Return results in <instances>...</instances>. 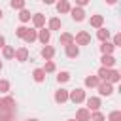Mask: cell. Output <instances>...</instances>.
Wrapping results in <instances>:
<instances>
[{
    "mask_svg": "<svg viewBox=\"0 0 121 121\" xmlns=\"http://www.w3.org/2000/svg\"><path fill=\"white\" fill-rule=\"evenodd\" d=\"M91 42V36H89V32H85V30H81V32H78L76 36H74V43L76 45H87Z\"/></svg>",
    "mask_w": 121,
    "mask_h": 121,
    "instance_id": "6da1fadb",
    "label": "cell"
},
{
    "mask_svg": "<svg viewBox=\"0 0 121 121\" xmlns=\"http://www.w3.org/2000/svg\"><path fill=\"white\" fill-rule=\"evenodd\" d=\"M68 98H70L72 102L79 104V102H83V100H85V91H83V89H74L72 93H68Z\"/></svg>",
    "mask_w": 121,
    "mask_h": 121,
    "instance_id": "7a4b0ae2",
    "label": "cell"
},
{
    "mask_svg": "<svg viewBox=\"0 0 121 121\" xmlns=\"http://www.w3.org/2000/svg\"><path fill=\"white\" fill-rule=\"evenodd\" d=\"M98 93H100L102 96H110V95L113 93V87H112V83H108V81H102V83H98Z\"/></svg>",
    "mask_w": 121,
    "mask_h": 121,
    "instance_id": "3957f363",
    "label": "cell"
},
{
    "mask_svg": "<svg viewBox=\"0 0 121 121\" xmlns=\"http://www.w3.org/2000/svg\"><path fill=\"white\" fill-rule=\"evenodd\" d=\"M98 108H100V98H96V96H91V98H87V112H98Z\"/></svg>",
    "mask_w": 121,
    "mask_h": 121,
    "instance_id": "277c9868",
    "label": "cell"
},
{
    "mask_svg": "<svg viewBox=\"0 0 121 121\" xmlns=\"http://www.w3.org/2000/svg\"><path fill=\"white\" fill-rule=\"evenodd\" d=\"M91 119V112H87L85 108H79L76 112V121H89Z\"/></svg>",
    "mask_w": 121,
    "mask_h": 121,
    "instance_id": "5b68a950",
    "label": "cell"
},
{
    "mask_svg": "<svg viewBox=\"0 0 121 121\" xmlns=\"http://www.w3.org/2000/svg\"><path fill=\"white\" fill-rule=\"evenodd\" d=\"M66 100H68V91H66V89H59V91L55 93V102L62 104V102H66Z\"/></svg>",
    "mask_w": 121,
    "mask_h": 121,
    "instance_id": "8992f818",
    "label": "cell"
},
{
    "mask_svg": "<svg viewBox=\"0 0 121 121\" xmlns=\"http://www.w3.org/2000/svg\"><path fill=\"white\" fill-rule=\"evenodd\" d=\"M70 13H72V19L74 21H83L85 19V11L81 8H74V9H70Z\"/></svg>",
    "mask_w": 121,
    "mask_h": 121,
    "instance_id": "52a82bcc",
    "label": "cell"
},
{
    "mask_svg": "<svg viewBox=\"0 0 121 121\" xmlns=\"http://www.w3.org/2000/svg\"><path fill=\"white\" fill-rule=\"evenodd\" d=\"M32 23H34L36 28H42V26L45 25V17H43L42 13H36V15H32Z\"/></svg>",
    "mask_w": 121,
    "mask_h": 121,
    "instance_id": "ba28073f",
    "label": "cell"
},
{
    "mask_svg": "<svg viewBox=\"0 0 121 121\" xmlns=\"http://www.w3.org/2000/svg\"><path fill=\"white\" fill-rule=\"evenodd\" d=\"M66 55H68L70 59L78 57V55H79V49H78V45H76V43H70V45H66Z\"/></svg>",
    "mask_w": 121,
    "mask_h": 121,
    "instance_id": "9c48e42d",
    "label": "cell"
},
{
    "mask_svg": "<svg viewBox=\"0 0 121 121\" xmlns=\"http://www.w3.org/2000/svg\"><path fill=\"white\" fill-rule=\"evenodd\" d=\"M53 55H55V49H53L51 45H45V47L42 49V57H43L45 60H51V59H53Z\"/></svg>",
    "mask_w": 121,
    "mask_h": 121,
    "instance_id": "30bf717a",
    "label": "cell"
},
{
    "mask_svg": "<svg viewBox=\"0 0 121 121\" xmlns=\"http://www.w3.org/2000/svg\"><path fill=\"white\" fill-rule=\"evenodd\" d=\"M15 59H17V60H21V62H23V60H26V59H28V49H26V47L17 49V51H15Z\"/></svg>",
    "mask_w": 121,
    "mask_h": 121,
    "instance_id": "8fae6325",
    "label": "cell"
},
{
    "mask_svg": "<svg viewBox=\"0 0 121 121\" xmlns=\"http://www.w3.org/2000/svg\"><path fill=\"white\" fill-rule=\"evenodd\" d=\"M113 64H115V59H113L112 55H104V57H102V68H108V70H110Z\"/></svg>",
    "mask_w": 121,
    "mask_h": 121,
    "instance_id": "7c38bea8",
    "label": "cell"
},
{
    "mask_svg": "<svg viewBox=\"0 0 121 121\" xmlns=\"http://www.w3.org/2000/svg\"><path fill=\"white\" fill-rule=\"evenodd\" d=\"M2 106H4V110H13V112H15V100H13L11 96L2 98Z\"/></svg>",
    "mask_w": 121,
    "mask_h": 121,
    "instance_id": "4fadbf2b",
    "label": "cell"
},
{
    "mask_svg": "<svg viewBox=\"0 0 121 121\" xmlns=\"http://www.w3.org/2000/svg\"><path fill=\"white\" fill-rule=\"evenodd\" d=\"M15 115L13 110H0V121H11Z\"/></svg>",
    "mask_w": 121,
    "mask_h": 121,
    "instance_id": "5bb4252c",
    "label": "cell"
},
{
    "mask_svg": "<svg viewBox=\"0 0 121 121\" xmlns=\"http://www.w3.org/2000/svg\"><path fill=\"white\" fill-rule=\"evenodd\" d=\"M70 9H72V8H70V4H68L66 0H60V2L57 4V11H59V13H68Z\"/></svg>",
    "mask_w": 121,
    "mask_h": 121,
    "instance_id": "9a60e30c",
    "label": "cell"
},
{
    "mask_svg": "<svg viewBox=\"0 0 121 121\" xmlns=\"http://www.w3.org/2000/svg\"><path fill=\"white\" fill-rule=\"evenodd\" d=\"M102 23H104V17H102V15H93V17H91V26L102 28Z\"/></svg>",
    "mask_w": 121,
    "mask_h": 121,
    "instance_id": "2e32d148",
    "label": "cell"
},
{
    "mask_svg": "<svg viewBox=\"0 0 121 121\" xmlns=\"http://www.w3.org/2000/svg\"><path fill=\"white\" fill-rule=\"evenodd\" d=\"M60 43H62V45H70V43H74V36L68 34V32H62V34H60Z\"/></svg>",
    "mask_w": 121,
    "mask_h": 121,
    "instance_id": "e0dca14e",
    "label": "cell"
},
{
    "mask_svg": "<svg viewBox=\"0 0 121 121\" xmlns=\"http://www.w3.org/2000/svg\"><path fill=\"white\" fill-rule=\"evenodd\" d=\"M113 49H115V47H113L110 42H102V45H100V51H102L104 55H112V53H113Z\"/></svg>",
    "mask_w": 121,
    "mask_h": 121,
    "instance_id": "ac0fdd59",
    "label": "cell"
},
{
    "mask_svg": "<svg viewBox=\"0 0 121 121\" xmlns=\"http://www.w3.org/2000/svg\"><path fill=\"white\" fill-rule=\"evenodd\" d=\"M38 38H40V42L45 45L47 42H49V38H51V34H49V30H45V28H42L40 30V34H38Z\"/></svg>",
    "mask_w": 121,
    "mask_h": 121,
    "instance_id": "d6986e66",
    "label": "cell"
},
{
    "mask_svg": "<svg viewBox=\"0 0 121 121\" xmlns=\"http://www.w3.org/2000/svg\"><path fill=\"white\" fill-rule=\"evenodd\" d=\"M32 78H34V81H38V83H40V81H43V79H45V72H43L42 68H38V70H34V72H32Z\"/></svg>",
    "mask_w": 121,
    "mask_h": 121,
    "instance_id": "ffe728a7",
    "label": "cell"
},
{
    "mask_svg": "<svg viewBox=\"0 0 121 121\" xmlns=\"http://www.w3.org/2000/svg\"><path fill=\"white\" fill-rule=\"evenodd\" d=\"M98 83H100V79H98L96 76H89V78H85V85H87V87H98Z\"/></svg>",
    "mask_w": 121,
    "mask_h": 121,
    "instance_id": "44dd1931",
    "label": "cell"
},
{
    "mask_svg": "<svg viewBox=\"0 0 121 121\" xmlns=\"http://www.w3.org/2000/svg\"><path fill=\"white\" fill-rule=\"evenodd\" d=\"M121 79V74L117 70H110V78H108V83H117Z\"/></svg>",
    "mask_w": 121,
    "mask_h": 121,
    "instance_id": "7402d4cb",
    "label": "cell"
},
{
    "mask_svg": "<svg viewBox=\"0 0 121 121\" xmlns=\"http://www.w3.org/2000/svg\"><path fill=\"white\" fill-rule=\"evenodd\" d=\"M36 38H38V32H36V30H30V28H28V32H26V36H25L23 40H25V42H28V43H32V42H34Z\"/></svg>",
    "mask_w": 121,
    "mask_h": 121,
    "instance_id": "603a6c76",
    "label": "cell"
},
{
    "mask_svg": "<svg viewBox=\"0 0 121 121\" xmlns=\"http://www.w3.org/2000/svg\"><path fill=\"white\" fill-rule=\"evenodd\" d=\"M96 36H98V40H102V42H108V38H110V30H106V28H98Z\"/></svg>",
    "mask_w": 121,
    "mask_h": 121,
    "instance_id": "cb8c5ba5",
    "label": "cell"
},
{
    "mask_svg": "<svg viewBox=\"0 0 121 121\" xmlns=\"http://www.w3.org/2000/svg\"><path fill=\"white\" fill-rule=\"evenodd\" d=\"M96 78H98V79H104V81H108V78H110V70H108V68H100Z\"/></svg>",
    "mask_w": 121,
    "mask_h": 121,
    "instance_id": "d4e9b609",
    "label": "cell"
},
{
    "mask_svg": "<svg viewBox=\"0 0 121 121\" xmlns=\"http://www.w3.org/2000/svg\"><path fill=\"white\" fill-rule=\"evenodd\" d=\"M30 17H32V15H30V11H28V9H21V13H19V19H21L23 23L30 21Z\"/></svg>",
    "mask_w": 121,
    "mask_h": 121,
    "instance_id": "484cf974",
    "label": "cell"
},
{
    "mask_svg": "<svg viewBox=\"0 0 121 121\" xmlns=\"http://www.w3.org/2000/svg\"><path fill=\"white\" fill-rule=\"evenodd\" d=\"M49 28H51V30H59V28H60V19L53 17V19L49 21Z\"/></svg>",
    "mask_w": 121,
    "mask_h": 121,
    "instance_id": "4316f807",
    "label": "cell"
},
{
    "mask_svg": "<svg viewBox=\"0 0 121 121\" xmlns=\"http://www.w3.org/2000/svg\"><path fill=\"white\" fill-rule=\"evenodd\" d=\"M13 9H25V2L23 0H11V4H9Z\"/></svg>",
    "mask_w": 121,
    "mask_h": 121,
    "instance_id": "83f0119b",
    "label": "cell"
},
{
    "mask_svg": "<svg viewBox=\"0 0 121 121\" xmlns=\"http://www.w3.org/2000/svg\"><path fill=\"white\" fill-rule=\"evenodd\" d=\"M13 55H15V49H13V47H8V45H6V47H4V57H6V59H11Z\"/></svg>",
    "mask_w": 121,
    "mask_h": 121,
    "instance_id": "f1b7e54d",
    "label": "cell"
},
{
    "mask_svg": "<svg viewBox=\"0 0 121 121\" xmlns=\"http://www.w3.org/2000/svg\"><path fill=\"white\" fill-rule=\"evenodd\" d=\"M57 79H59V83H64V81L70 79V74H68V72H60V74L57 76Z\"/></svg>",
    "mask_w": 121,
    "mask_h": 121,
    "instance_id": "f546056e",
    "label": "cell"
},
{
    "mask_svg": "<svg viewBox=\"0 0 121 121\" xmlns=\"http://www.w3.org/2000/svg\"><path fill=\"white\" fill-rule=\"evenodd\" d=\"M108 121H121V112H112L108 115Z\"/></svg>",
    "mask_w": 121,
    "mask_h": 121,
    "instance_id": "4dcf8cb0",
    "label": "cell"
},
{
    "mask_svg": "<svg viewBox=\"0 0 121 121\" xmlns=\"http://www.w3.org/2000/svg\"><path fill=\"white\" fill-rule=\"evenodd\" d=\"M26 32H28V28H26V26H19V28L15 30V34H17L19 38H25V36H26Z\"/></svg>",
    "mask_w": 121,
    "mask_h": 121,
    "instance_id": "1f68e13d",
    "label": "cell"
},
{
    "mask_svg": "<svg viewBox=\"0 0 121 121\" xmlns=\"http://www.w3.org/2000/svg\"><path fill=\"white\" fill-rule=\"evenodd\" d=\"M89 121H104V115H102L100 112H93V115H91Z\"/></svg>",
    "mask_w": 121,
    "mask_h": 121,
    "instance_id": "d6a6232c",
    "label": "cell"
},
{
    "mask_svg": "<svg viewBox=\"0 0 121 121\" xmlns=\"http://www.w3.org/2000/svg\"><path fill=\"white\" fill-rule=\"evenodd\" d=\"M9 91V83L6 79H0V93H8Z\"/></svg>",
    "mask_w": 121,
    "mask_h": 121,
    "instance_id": "836d02e7",
    "label": "cell"
},
{
    "mask_svg": "<svg viewBox=\"0 0 121 121\" xmlns=\"http://www.w3.org/2000/svg\"><path fill=\"white\" fill-rule=\"evenodd\" d=\"M43 72H55V62H53V60H47V62H45Z\"/></svg>",
    "mask_w": 121,
    "mask_h": 121,
    "instance_id": "e575fe53",
    "label": "cell"
},
{
    "mask_svg": "<svg viewBox=\"0 0 121 121\" xmlns=\"http://www.w3.org/2000/svg\"><path fill=\"white\" fill-rule=\"evenodd\" d=\"M119 43H121V36H119V34H115V38H113V43H112V45H113V47H117Z\"/></svg>",
    "mask_w": 121,
    "mask_h": 121,
    "instance_id": "d590c367",
    "label": "cell"
},
{
    "mask_svg": "<svg viewBox=\"0 0 121 121\" xmlns=\"http://www.w3.org/2000/svg\"><path fill=\"white\" fill-rule=\"evenodd\" d=\"M0 47H6V40H4V36H0Z\"/></svg>",
    "mask_w": 121,
    "mask_h": 121,
    "instance_id": "8d00e7d4",
    "label": "cell"
},
{
    "mask_svg": "<svg viewBox=\"0 0 121 121\" xmlns=\"http://www.w3.org/2000/svg\"><path fill=\"white\" fill-rule=\"evenodd\" d=\"M85 4H87V0H78V6H79V8H81V6H85Z\"/></svg>",
    "mask_w": 121,
    "mask_h": 121,
    "instance_id": "74e56055",
    "label": "cell"
},
{
    "mask_svg": "<svg viewBox=\"0 0 121 121\" xmlns=\"http://www.w3.org/2000/svg\"><path fill=\"white\" fill-rule=\"evenodd\" d=\"M0 110H4V106H2V100H0Z\"/></svg>",
    "mask_w": 121,
    "mask_h": 121,
    "instance_id": "f35d334b",
    "label": "cell"
},
{
    "mask_svg": "<svg viewBox=\"0 0 121 121\" xmlns=\"http://www.w3.org/2000/svg\"><path fill=\"white\" fill-rule=\"evenodd\" d=\"M2 15H4V13H2V9H0V19H2Z\"/></svg>",
    "mask_w": 121,
    "mask_h": 121,
    "instance_id": "ab89813d",
    "label": "cell"
},
{
    "mask_svg": "<svg viewBox=\"0 0 121 121\" xmlns=\"http://www.w3.org/2000/svg\"><path fill=\"white\" fill-rule=\"evenodd\" d=\"M28 121H38V119H28Z\"/></svg>",
    "mask_w": 121,
    "mask_h": 121,
    "instance_id": "60d3db41",
    "label": "cell"
},
{
    "mask_svg": "<svg viewBox=\"0 0 121 121\" xmlns=\"http://www.w3.org/2000/svg\"><path fill=\"white\" fill-rule=\"evenodd\" d=\"M0 70H2V60H0Z\"/></svg>",
    "mask_w": 121,
    "mask_h": 121,
    "instance_id": "b9f144b4",
    "label": "cell"
},
{
    "mask_svg": "<svg viewBox=\"0 0 121 121\" xmlns=\"http://www.w3.org/2000/svg\"><path fill=\"white\" fill-rule=\"evenodd\" d=\"M70 121H76V119H70Z\"/></svg>",
    "mask_w": 121,
    "mask_h": 121,
    "instance_id": "7bdbcfd3",
    "label": "cell"
}]
</instances>
